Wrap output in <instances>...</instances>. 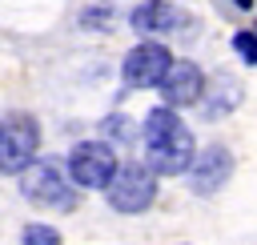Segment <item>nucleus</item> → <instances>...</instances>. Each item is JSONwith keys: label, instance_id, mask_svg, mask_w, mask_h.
Listing matches in <instances>:
<instances>
[{"label": "nucleus", "instance_id": "nucleus-11", "mask_svg": "<svg viewBox=\"0 0 257 245\" xmlns=\"http://www.w3.org/2000/svg\"><path fill=\"white\" fill-rule=\"evenodd\" d=\"M100 133H104L108 141H133V137H137V125H133L124 112H112V116L100 120Z\"/></svg>", "mask_w": 257, "mask_h": 245}, {"label": "nucleus", "instance_id": "nucleus-15", "mask_svg": "<svg viewBox=\"0 0 257 245\" xmlns=\"http://www.w3.org/2000/svg\"><path fill=\"white\" fill-rule=\"evenodd\" d=\"M233 4H237L241 12H249V8H253V0H233Z\"/></svg>", "mask_w": 257, "mask_h": 245}, {"label": "nucleus", "instance_id": "nucleus-3", "mask_svg": "<svg viewBox=\"0 0 257 245\" xmlns=\"http://www.w3.org/2000/svg\"><path fill=\"white\" fill-rule=\"evenodd\" d=\"M104 201L116 209V213H145L153 201H157V173L149 161H124L116 169V177L108 181L104 189Z\"/></svg>", "mask_w": 257, "mask_h": 245}, {"label": "nucleus", "instance_id": "nucleus-2", "mask_svg": "<svg viewBox=\"0 0 257 245\" xmlns=\"http://www.w3.org/2000/svg\"><path fill=\"white\" fill-rule=\"evenodd\" d=\"M40 149V120L32 112H8L0 120V177H20Z\"/></svg>", "mask_w": 257, "mask_h": 245}, {"label": "nucleus", "instance_id": "nucleus-10", "mask_svg": "<svg viewBox=\"0 0 257 245\" xmlns=\"http://www.w3.org/2000/svg\"><path fill=\"white\" fill-rule=\"evenodd\" d=\"M241 104V84L229 80V76H217L213 84H205V96H201V108L205 116H225Z\"/></svg>", "mask_w": 257, "mask_h": 245}, {"label": "nucleus", "instance_id": "nucleus-6", "mask_svg": "<svg viewBox=\"0 0 257 245\" xmlns=\"http://www.w3.org/2000/svg\"><path fill=\"white\" fill-rule=\"evenodd\" d=\"M173 60H177V56H173L165 44L141 40V44H133V48L124 52V60H120V80H124V88H157V84L165 80V72H169Z\"/></svg>", "mask_w": 257, "mask_h": 245}, {"label": "nucleus", "instance_id": "nucleus-7", "mask_svg": "<svg viewBox=\"0 0 257 245\" xmlns=\"http://www.w3.org/2000/svg\"><path fill=\"white\" fill-rule=\"evenodd\" d=\"M229 177H233V153H229L225 145H205V149L193 157V165H189V189H193L197 197L221 193V189L229 185Z\"/></svg>", "mask_w": 257, "mask_h": 245}, {"label": "nucleus", "instance_id": "nucleus-8", "mask_svg": "<svg viewBox=\"0 0 257 245\" xmlns=\"http://www.w3.org/2000/svg\"><path fill=\"white\" fill-rule=\"evenodd\" d=\"M205 84H209V80H205V72H201L193 60H173L169 72H165V80H161L157 88H161V100H165V104L189 108V104H201Z\"/></svg>", "mask_w": 257, "mask_h": 245}, {"label": "nucleus", "instance_id": "nucleus-1", "mask_svg": "<svg viewBox=\"0 0 257 245\" xmlns=\"http://www.w3.org/2000/svg\"><path fill=\"white\" fill-rule=\"evenodd\" d=\"M141 141H145V161L153 165L157 177H181V173H189V165L197 157L193 133L177 116L173 104H157V108L145 112Z\"/></svg>", "mask_w": 257, "mask_h": 245}, {"label": "nucleus", "instance_id": "nucleus-5", "mask_svg": "<svg viewBox=\"0 0 257 245\" xmlns=\"http://www.w3.org/2000/svg\"><path fill=\"white\" fill-rule=\"evenodd\" d=\"M20 197L28 205H44V209H72L76 197L68 193V177L60 173L56 161H32L20 173Z\"/></svg>", "mask_w": 257, "mask_h": 245}, {"label": "nucleus", "instance_id": "nucleus-16", "mask_svg": "<svg viewBox=\"0 0 257 245\" xmlns=\"http://www.w3.org/2000/svg\"><path fill=\"white\" fill-rule=\"evenodd\" d=\"M253 32H257V28H253Z\"/></svg>", "mask_w": 257, "mask_h": 245}, {"label": "nucleus", "instance_id": "nucleus-13", "mask_svg": "<svg viewBox=\"0 0 257 245\" xmlns=\"http://www.w3.org/2000/svg\"><path fill=\"white\" fill-rule=\"evenodd\" d=\"M233 52H237L245 64H257V32H249V28L233 32Z\"/></svg>", "mask_w": 257, "mask_h": 245}, {"label": "nucleus", "instance_id": "nucleus-14", "mask_svg": "<svg viewBox=\"0 0 257 245\" xmlns=\"http://www.w3.org/2000/svg\"><path fill=\"white\" fill-rule=\"evenodd\" d=\"M108 24H112V8L108 4H96V8H84L80 12V28H92L96 32V28H108Z\"/></svg>", "mask_w": 257, "mask_h": 245}, {"label": "nucleus", "instance_id": "nucleus-12", "mask_svg": "<svg viewBox=\"0 0 257 245\" xmlns=\"http://www.w3.org/2000/svg\"><path fill=\"white\" fill-rule=\"evenodd\" d=\"M20 245H60V233L52 229V225H24L20 229Z\"/></svg>", "mask_w": 257, "mask_h": 245}, {"label": "nucleus", "instance_id": "nucleus-4", "mask_svg": "<svg viewBox=\"0 0 257 245\" xmlns=\"http://www.w3.org/2000/svg\"><path fill=\"white\" fill-rule=\"evenodd\" d=\"M120 161L112 153L108 141H80L68 149V177L80 185V189H108V181L116 177Z\"/></svg>", "mask_w": 257, "mask_h": 245}, {"label": "nucleus", "instance_id": "nucleus-9", "mask_svg": "<svg viewBox=\"0 0 257 245\" xmlns=\"http://www.w3.org/2000/svg\"><path fill=\"white\" fill-rule=\"evenodd\" d=\"M128 24H133L137 32H145V36H157V32H177V28H185V24H189V12L177 8L173 0H145V4H137V8L128 12Z\"/></svg>", "mask_w": 257, "mask_h": 245}]
</instances>
